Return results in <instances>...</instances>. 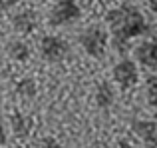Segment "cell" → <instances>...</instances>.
Here are the masks:
<instances>
[{"label":"cell","mask_w":157,"mask_h":148,"mask_svg":"<svg viewBox=\"0 0 157 148\" xmlns=\"http://www.w3.org/2000/svg\"><path fill=\"white\" fill-rule=\"evenodd\" d=\"M105 22L111 32V44L115 46L117 52H125L127 42L131 38H137V36H143L149 32L145 16L131 4L111 8L105 14Z\"/></svg>","instance_id":"6da1fadb"},{"label":"cell","mask_w":157,"mask_h":148,"mask_svg":"<svg viewBox=\"0 0 157 148\" xmlns=\"http://www.w3.org/2000/svg\"><path fill=\"white\" fill-rule=\"evenodd\" d=\"M80 44L84 48V52L92 58H104L107 46H109V34L104 26L100 24H92L80 34Z\"/></svg>","instance_id":"7a4b0ae2"},{"label":"cell","mask_w":157,"mask_h":148,"mask_svg":"<svg viewBox=\"0 0 157 148\" xmlns=\"http://www.w3.org/2000/svg\"><path fill=\"white\" fill-rule=\"evenodd\" d=\"M80 16H82V8L76 0H58L50 10L48 22H50V26L60 28V26H66V24L76 22Z\"/></svg>","instance_id":"3957f363"},{"label":"cell","mask_w":157,"mask_h":148,"mask_svg":"<svg viewBox=\"0 0 157 148\" xmlns=\"http://www.w3.org/2000/svg\"><path fill=\"white\" fill-rule=\"evenodd\" d=\"M70 52V46L64 38L56 34H48L40 40V54L46 62H60V60L66 58V54Z\"/></svg>","instance_id":"277c9868"},{"label":"cell","mask_w":157,"mask_h":148,"mask_svg":"<svg viewBox=\"0 0 157 148\" xmlns=\"http://www.w3.org/2000/svg\"><path fill=\"white\" fill-rule=\"evenodd\" d=\"M111 74H113L115 84H117L121 90H129V88H133V86L137 84V80H139L137 64H135L133 60H129V58L119 60V62L113 66Z\"/></svg>","instance_id":"5b68a950"},{"label":"cell","mask_w":157,"mask_h":148,"mask_svg":"<svg viewBox=\"0 0 157 148\" xmlns=\"http://www.w3.org/2000/svg\"><path fill=\"white\" fill-rule=\"evenodd\" d=\"M131 130L147 148H157V122L153 120H133Z\"/></svg>","instance_id":"8992f818"},{"label":"cell","mask_w":157,"mask_h":148,"mask_svg":"<svg viewBox=\"0 0 157 148\" xmlns=\"http://www.w3.org/2000/svg\"><path fill=\"white\" fill-rule=\"evenodd\" d=\"M12 28H14L16 32H20V34H32V32L38 28V16H36L34 10H30V8H24V10H20L18 14L12 16Z\"/></svg>","instance_id":"52a82bcc"},{"label":"cell","mask_w":157,"mask_h":148,"mask_svg":"<svg viewBox=\"0 0 157 148\" xmlns=\"http://www.w3.org/2000/svg\"><path fill=\"white\" fill-rule=\"evenodd\" d=\"M135 58L141 66L155 70L157 68V40H147L135 48Z\"/></svg>","instance_id":"ba28073f"},{"label":"cell","mask_w":157,"mask_h":148,"mask_svg":"<svg viewBox=\"0 0 157 148\" xmlns=\"http://www.w3.org/2000/svg\"><path fill=\"white\" fill-rule=\"evenodd\" d=\"M10 126H12V132H14L16 138H26V136H30L34 122H32L30 116H26L22 112H16L10 118Z\"/></svg>","instance_id":"9c48e42d"},{"label":"cell","mask_w":157,"mask_h":148,"mask_svg":"<svg viewBox=\"0 0 157 148\" xmlns=\"http://www.w3.org/2000/svg\"><path fill=\"white\" fill-rule=\"evenodd\" d=\"M94 100H96L98 108H101V110L109 108V106L113 104L115 94H113V88H111L109 82H100V84H98L96 94H94Z\"/></svg>","instance_id":"30bf717a"},{"label":"cell","mask_w":157,"mask_h":148,"mask_svg":"<svg viewBox=\"0 0 157 148\" xmlns=\"http://www.w3.org/2000/svg\"><path fill=\"white\" fill-rule=\"evenodd\" d=\"M6 52L14 62H26V60L30 58V54H32L30 46H28L24 40H10L8 46H6Z\"/></svg>","instance_id":"8fae6325"},{"label":"cell","mask_w":157,"mask_h":148,"mask_svg":"<svg viewBox=\"0 0 157 148\" xmlns=\"http://www.w3.org/2000/svg\"><path fill=\"white\" fill-rule=\"evenodd\" d=\"M36 90H38V84H36V80L30 78V76L20 78V80L16 82V94L22 96V98H34Z\"/></svg>","instance_id":"7c38bea8"},{"label":"cell","mask_w":157,"mask_h":148,"mask_svg":"<svg viewBox=\"0 0 157 148\" xmlns=\"http://www.w3.org/2000/svg\"><path fill=\"white\" fill-rule=\"evenodd\" d=\"M145 98H147V104L157 108V74L147 78V82H145Z\"/></svg>","instance_id":"4fadbf2b"},{"label":"cell","mask_w":157,"mask_h":148,"mask_svg":"<svg viewBox=\"0 0 157 148\" xmlns=\"http://www.w3.org/2000/svg\"><path fill=\"white\" fill-rule=\"evenodd\" d=\"M42 148H64L58 142V138H54V136H46L42 140Z\"/></svg>","instance_id":"5bb4252c"},{"label":"cell","mask_w":157,"mask_h":148,"mask_svg":"<svg viewBox=\"0 0 157 148\" xmlns=\"http://www.w3.org/2000/svg\"><path fill=\"white\" fill-rule=\"evenodd\" d=\"M18 2L20 0H0V12H6V10H10V8H14Z\"/></svg>","instance_id":"9a60e30c"},{"label":"cell","mask_w":157,"mask_h":148,"mask_svg":"<svg viewBox=\"0 0 157 148\" xmlns=\"http://www.w3.org/2000/svg\"><path fill=\"white\" fill-rule=\"evenodd\" d=\"M117 148H135V146L131 144L129 140H125V138H119V140H117Z\"/></svg>","instance_id":"2e32d148"},{"label":"cell","mask_w":157,"mask_h":148,"mask_svg":"<svg viewBox=\"0 0 157 148\" xmlns=\"http://www.w3.org/2000/svg\"><path fill=\"white\" fill-rule=\"evenodd\" d=\"M4 144H6V128L0 122V146H4Z\"/></svg>","instance_id":"e0dca14e"},{"label":"cell","mask_w":157,"mask_h":148,"mask_svg":"<svg viewBox=\"0 0 157 148\" xmlns=\"http://www.w3.org/2000/svg\"><path fill=\"white\" fill-rule=\"evenodd\" d=\"M149 8L153 10V14L157 16V0H149Z\"/></svg>","instance_id":"ac0fdd59"},{"label":"cell","mask_w":157,"mask_h":148,"mask_svg":"<svg viewBox=\"0 0 157 148\" xmlns=\"http://www.w3.org/2000/svg\"><path fill=\"white\" fill-rule=\"evenodd\" d=\"M12 148H24V146H20V144H16V146H12Z\"/></svg>","instance_id":"d6986e66"},{"label":"cell","mask_w":157,"mask_h":148,"mask_svg":"<svg viewBox=\"0 0 157 148\" xmlns=\"http://www.w3.org/2000/svg\"><path fill=\"white\" fill-rule=\"evenodd\" d=\"M86 2H94V0H86Z\"/></svg>","instance_id":"ffe728a7"}]
</instances>
